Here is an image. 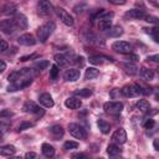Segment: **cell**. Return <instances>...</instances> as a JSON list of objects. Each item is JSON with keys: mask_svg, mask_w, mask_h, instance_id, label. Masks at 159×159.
<instances>
[{"mask_svg": "<svg viewBox=\"0 0 159 159\" xmlns=\"http://www.w3.org/2000/svg\"><path fill=\"white\" fill-rule=\"evenodd\" d=\"M55 29H56V25L53 21H47L42 26H40L37 30V37H39L40 42H46Z\"/></svg>", "mask_w": 159, "mask_h": 159, "instance_id": "1", "label": "cell"}, {"mask_svg": "<svg viewBox=\"0 0 159 159\" xmlns=\"http://www.w3.org/2000/svg\"><path fill=\"white\" fill-rule=\"evenodd\" d=\"M103 109H104L106 113H108L111 116H118L123 111V103L122 102H117V101L106 102L103 104Z\"/></svg>", "mask_w": 159, "mask_h": 159, "instance_id": "2", "label": "cell"}, {"mask_svg": "<svg viewBox=\"0 0 159 159\" xmlns=\"http://www.w3.org/2000/svg\"><path fill=\"white\" fill-rule=\"evenodd\" d=\"M22 109H24V112L30 113V114H34V116L37 117V118H40V117H42V116L45 114V111H43L41 107H39V106H37L35 102H32V101L25 102L24 106H22Z\"/></svg>", "mask_w": 159, "mask_h": 159, "instance_id": "3", "label": "cell"}, {"mask_svg": "<svg viewBox=\"0 0 159 159\" xmlns=\"http://www.w3.org/2000/svg\"><path fill=\"white\" fill-rule=\"evenodd\" d=\"M120 91H122V96H124V97H138L139 94L143 93L142 87L139 84H135V83L125 84Z\"/></svg>", "mask_w": 159, "mask_h": 159, "instance_id": "4", "label": "cell"}, {"mask_svg": "<svg viewBox=\"0 0 159 159\" xmlns=\"http://www.w3.org/2000/svg\"><path fill=\"white\" fill-rule=\"evenodd\" d=\"M68 132H70V134L72 137H75L77 139H84L87 137L86 129L82 125L77 124V123H70L68 124Z\"/></svg>", "mask_w": 159, "mask_h": 159, "instance_id": "5", "label": "cell"}, {"mask_svg": "<svg viewBox=\"0 0 159 159\" xmlns=\"http://www.w3.org/2000/svg\"><path fill=\"white\" fill-rule=\"evenodd\" d=\"M53 12V6L48 0H40L37 2V14L42 17L48 16Z\"/></svg>", "mask_w": 159, "mask_h": 159, "instance_id": "6", "label": "cell"}, {"mask_svg": "<svg viewBox=\"0 0 159 159\" xmlns=\"http://www.w3.org/2000/svg\"><path fill=\"white\" fill-rule=\"evenodd\" d=\"M31 82H32L31 78H29V77H22V78H20V80L15 81V82H11V83L7 86V91H9V92H15V91L22 89V88L30 86Z\"/></svg>", "mask_w": 159, "mask_h": 159, "instance_id": "7", "label": "cell"}, {"mask_svg": "<svg viewBox=\"0 0 159 159\" xmlns=\"http://www.w3.org/2000/svg\"><path fill=\"white\" fill-rule=\"evenodd\" d=\"M56 15L58 16V19L67 26H73L75 25V20L72 17V15H70V12H67L63 7H56L55 9Z\"/></svg>", "mask_w": 159, "mask_h": 159, "instance_id": "8", "label": "cell"}, {"mask_svg": "<svg viewBox=\"0 0 159 159\" xmlns=\"http://www.w3.org/2000/svg\"><path fill=\"white\" fill-rule=\"evenodd\" d=\"M16 29H17V26H16L14 19L12 20H10V19L0 20V31L1 32L6 34V35H10V34H14L16 31Z\"/></svg>", "mask_w": 159, "mask_h": 159, "instance_id": "9", "label": "cell"}, {"mask_svg": "<svg viewBox=\"0 0 159 159\" xmlns=\"http://www.w3.org/2000/svg\"><path fill=\"white\" fill-rule=\"evenodd\" d=\"M112 12H104L101 17H98V29L101 31H107L112 26Z\"/></svg>", "mask_w": 159, "mask_h": 159, "instance_id": "10", "label": "cell"}, {"mask_svg": "<svg viewBox=\"0 0 159 159\" xmlns=\"http://www.w3.org/2000/svg\"><path fill=\"white\" fill-rule=\"evenodd\" d=\"M112 48L119 53H128L132 51V45L127 41H116L112 43Z\"/></svg>", "mask_w": 159, "mask_h": 159, "instance_id": "11", "label": "cell"}, {"mask_svg": "<svg viewBox=\"0 0 159 159\" xmlns=\"http://www.w3.org/2000/svg\"><path fill=\"white\" fill-rule=\"evenodd\" d=\"M112 140L116 144H124L127 142V133L123 128L117 129L113 134H112Z\"/></svg>", "mask_w": 159, "mask_h": 159, "instance_id": "12", "label": "cell"}, {"mask_svg": "<svg viewBox=\"0 0 159 159\" xmlns=\"http://www.w3.org/2000/svg\"><path fill=\"white\" fill-rule=\"evenodd\" d=\"M29 75H30V68H20L19 71H15V72L10 73L7 80H9V82H15V81H17L22 77H27Z\"/></svg>", "mask_w": 159, "mask_h": 159, "instance_id": "13", "label": "cell"}, {"mask_svg": "<svg viewBox=\"0 0 159 159\" xmlns=\"http://www.w3.org/2000/svg\"><path fill=\"white\" fill-rule=\"evenodd\" d=\"M17 42L24 46H34L36 43V39L31 34H22L21 36H19Z\"/></svg>", "mask_w": 159, "mask_h": 159, "instance_id": "14", "label": "cell"}, {"mask_svg": "<svg viewBox=\"0 0 159 159\" xmlns=\"http://www.w3.org/2000/svg\"><path fill=\"white\" fill-rule=\"evenodd\" d=\"M63 78L66 82H75L80 78V71L77 68H70L63 73Z\"/></svg>", "mask_w": 159, "mask_h": 159, "instance_id": "15", "label": "cell"}, {"mask_svg": "<svg viewBox=\"0 0 159 159\" xmlns=\"http://www.w3.org/2000/svg\"><path fill=\"white\" fill-rule=\"evenodd\" d=\"M39 101L46 108H51L55 104V102H53V99H52V97H51L50 93H41L40 97H39Z\"/></svg>", "mask_w": 159, "mask_h": 159, "instance_id": "16", "label": "cell"}, {"mask_svg": "<svg viewBox=\"0 0 159 159\" xmlns=\"http://www.w3.org/2000/svg\"><path fill=\"white\" fill-rule=\"evenodd\" d=\"M65 106L70 109H78L82 106V101L78 99L77 97H68L65 101Z\"/></svg>", "mask_w": 159, "mask_h": 159, "instance_id": "17", "label": "cell"}, {"mask_svg": "<svg viewBox=\"0 0 159 159\" xmlns=\"http://www.w3.org/2000/svg\"><path fill=\"white\" fill-rule=\"evenodd\" d=\"M14 21H15V24L19 29H22V30L27 29V25H29L27 24V17L24 14H16L15 17H14Z\"/></svg>", "mask_w": 159, "mask_h": 159, "instance_id": "18", "label": "cell"}, {"mask_svg": "<svg viewBox=\"0 0 159 159\" xmlns=\"http://www.w3.org/2000/svg\"><path fill=\"white\" fill-rule=\"evenodd\" d=\"M120 66L123 67V70H124V72H125L127 75L134 76V75L138 73V67H137V65H134V63H132V62H129V61L125 62V63H122Z\"/></svg>", "mask_w": 159, "mask_h": 159, "instance_id": "19", "label": "cell"}, {"mask_svg": "<svg viewBox=\"0 0 159 159\" xmlns=\"http://www.w3.org/2000/svg\"><path fill=\"white\" fill-rule=\"evenodd\" d=\"M89 63L92 65H103L106 61H112V58L109 57H106L103 55H94V56H89Z\"/></svg>", "mask_w": 159, "mask_h": 159, "instance_id": "20", "label": "cell"}, {"mask_svg": "<svg viewBox=\"0 0 159 159\" xmlns=\"http://www.w3.org/2000/svg\"><path fill=\"white\" fill-rule=\"evenodd\" d=\"M124 16L125 17H129V19H143L145 16V14L140 9H132L129 11H127Z\"/></svg>", "mask_w": 159, "mask_h": 159, "instance_id": "21", "label": "cell"}, {"mask_svg": "<svg viewBox=\"0 0 159 159\" xmlns=\"http://www.w3.org/2000/svg\"><path fill=\"white\" fill-rule=\"evenodd\" d=\"M15 153H16V148L14 145L6 144V145L0 147V155L2 157H10V155H14Z\"/></svg>", "mask_w": 159, "mask_h": 159, "instance_id": "22", "label": "cell"}, {"mask_svg": "<svg viewBox=\"0 0 159 159\" xmlns=\"http://www.w3.org/2000/svg\"><path fill=\"white\" fill-rule=\"evenodd\" d=\"M139 76H140L143 80H145V81H152V80L154 78V72H153V70H150V68L142 67L140 71H139Z\"/></svg>", "mask_w": 159, "mask_h": 159, "instance_id": "23", "label": "cell"}, {"mask_svg": "<svg viewBox=\"0 0 159 159\" xmlns=\"http://www.w3.org/2000/svg\"><path fill=\"white\" fill-rule=\"evenodd\" d=\"M50 133L52 134V137H53V138L58 139V138H61V137L63 135V133H65V129L62 128V125L55 124V125H52V127L50 128Z\"/></svg>", "mask_w": 159, "mask_h": 159, "instance_id": "24", "label": "cell"}, {"mask_svg": "<svg viewBox=\"0 0 159 159\" xmlns=\"http://www.w3.org/2000/svg\"><path fill=\"white\" fill-rule=\"evenodd\" d=\"M107 35L111 36V37H119L120 35H123V29L119 26V25H116V26H111L107 31Z\"/></svg>", "mask_w": 159, "mask_h": 159, "instance_id": "25", "label": "cell"}, {"mask_svg": "<svg viewBox=\"0 0 159 159\" xmlns=\"http://www.w3.org/2000/svg\"><path fill=\"white\" fill-rule=\"evenodd\" d=\"M122 153V149L119 148V144H116V143H112L107 147V154L111 155V157H116V155H119Z\"/></svg>", "mask_w": 159, "mask_h": 159, "instance_id": "26", "label": "cell"}, {"mask_svg": "<svg viewBox=\"0 0 159 159\" xmlns=\"http://www.w3.org/2000/svg\"><path fill=\"white\" fill-rule=\"evenodd\" d=\"M53 58H55L56 65L60 66V67H66L68 65V58L65 55H62V53H56Z\"/></svg>", "mask_w": 159, "mask_h": 159, "instance_id": "27", "label": "cell"}, {"mask_svg": "<svg viewBox=\"0 0 159 159\" xmlns=\"http://www.w3.org/2000/svg\"><path fill=\"white\" fill-rule=\"evenodd\" d=\"M135 108H137L138 111H140V112L145 113V112H148V111H149L150 104H149V102H148L147 99H139V101L137 102V104H135Z\"/></svg>", "mask_w": 159, "mask_h": 159, "instance_id": "28", "label": "cell"}, {"mask_svg": "<svg viewBox=\"0 0 159 159\" xmlns=\"http://www.w3.org/2000/svg\"><path fill=\"white\" fill-rule=\"evenodd\" d=\"M41 150H42V154H43L45 157H47V158H51V157L55 155V149H53V147L50 145V144H47V143H43V144H42Z\"/></svg>", "mask_w": 159, "mask_h": 159, "instance_id": "29", "label": "cell"}, {"mask_svg": "<svg viewBox=\"0 0 159 159\" xmlns=\"http://www.w3.org/2000/svg\"><path fill=\"white\" fill-rule=\"evenodd\" d=\"M98 76H99V71L97 68H94V67H88L86 70V72H84V78L86 80H93V78H96Z\"/></svg>", "mask_w": 159, "mask_h": 159, "instance_id": "30", "label": "cell"}, {"mask_svg": "<svg viewBox=\"0 0 159 159\" xmlns=\"http://www.w3.org/2000/svg\"><path fill=\"white\" fill-rule=\"evenodd\" d=\"M97 125H98L99 130H101L103 134H107V133H109V130H111L109 123L106 122L104 119H98V120H97Z\"/></svg>", "mask_w": 159, "mask_h": 159, "instance_id": "31", "label": "cell"}, {"mask_svg": "<svg viewBox=\"0 0 159 159\" xmlns=\"http://www.w3.org/2000/svg\"><path fill=\"white\" fill-rule=\"evenodd\" d=\"M48 66H50V62H48V61H46V60H40V61H37V62L34 65V68H35L36 71H43V70H46Z\"/></svg>", "mask_w": 159, "mask_h": 159, "instance_id": "32", "label": "cell"}, {"mask_svg": "<svg viewBox=\"0 0 159 159\" xmlns=\"http://www.w3.org/2000/svg\"><path fill=\"white\" fill-rule=\"evenodd\" d=\"M144 30H145V32H147V34H149V35L153 37V40H154L155 42H159V36H158L159 29H158V27H153V29H144Z\"/></svg>", "mask_w": 159, "mask_h": 159, "instance_id": "33", "label": "cell"}, {"mask_svg": "<svg viewBox=\"0 0 159 159\" xmlns=\"http://www.w3.org/2000/svg\"><path fill=\"white\" fill-rule=\"evenodd\" d=\"M1 12L2 14H10V15H12V14L16 12V6L14 4H9V5H6V6H4L1 9Z\"/></svg>", "mask_w": 159, "mask_h": 159, "instance_id": "34", "label": "cell"}, {"mask_svg": "<svg viewBox=\"0 0 159 159\" xmlns=\"http://www.w3.org/2000/svg\"><path fill=\"white\" fill-rule=\"evenodd\" d=\"M75 96H80V97H89V96H92V91L88 89V88L77 89V91H75Z\"/></svg>", "mask_w": 159, "mask_h": 159, "instance_id": "35", "label": "cell"}, {"mask_svg": "<svg viewBox=\"0 0 159 159\" xmlns=\"http://www.w3.org/2000/svg\"><path fill=\"white\" fill-rule=\"evenodd\" d=\"M58 72H60L58 66L57 65H52L51 66V70H50V78L51 80H56L57 76H58Z\"/></svg>", "mask_w": 159, "mask_h": 159, "instance_id": "36", "label": "cell"}, {"mask_svg": "<svg viewBox=\"0 0 159 159\" xmlns=\"http://www.w3.org/2000/svg\"><path fill=\"white\" fill-rule=\"evenodd\" d=\"M31 127H34V123H31V122H22V123H20L17 125V130L19 132H22L25 129H30Z\"/></svg>", "mask_w": 159, "mask_h": 159, "instance_id": "37", "label": "cell"}, {"mask_svg": "<svg viewBox=\"0 0 159 159\" xmlns=\"http://www.w3.org/2000/svg\"><path fill=\"white\" fill-rule=\"evenodd\" d=\"M77 147H78V143H77V142H73V140H67V142H65V144H63V148H65L66 150L76 149Z\"/></svg>", "mask_w": 159, "mask_h": 159, "instance_id": "38", "label": "cell"}, {"mask_svg": "<svg viewBox=\"0 0 159 159\" xmlns=\"http://www.w3.org/2000/svg\"><path fill=\"white\" fill-rule=\"evenodd\" d=\"M143 125H144V128H145V129H153V128H154V125H155V120H154V119H152V118H148V119L143 123Z\"/></svg>", "mask_w": 159, "mask_h": 159, "instance_id": "39", "label": "cell"}, {"mask_svg": "<svg viewBox=\"0 0 159 159\" xmlns=\"http://www.w3.org/2000/svg\"><path fill=\"white\" fill-rule=\"evenodd\" d=\"M125 58H127L128 61L135 62V61H138V60H139V56H138V55H134V53H130V52H128V53H125Z\"/></svg>", "mask_w": 159, "mask_h": 159, "instance_id": "40", "label": "cell"}, {"mask_svg": "<svg viewBox=\"0 0 159 159\" xmlns=\"http://www.w3.org/2000/svg\"><path fill=\"white\" fill-rule=\"evenodd\" d=\"M143 19H145L147 22H152V24H158V21H159L157 16H152V15H148V16L145 15Z\"/></svg>", "mask_w": 159, "mask_h": 159, "instance_id": "41", "label": "cell"}, {"mask_svg": "<svg viewBox=\"0 0 159 159\" xmlns=\"http://www.w3.org/2000/svg\"><path fill=\"white\" fill-rule=\"evenodd\" d=\"M111 97L112 98H117V97H119V96H122V91L119 89V88H114V89H112L111 91Z\"/></svg>", "mask_w": 159, "mask_h": 159, "instance_id": "42", "label": "cell"}, {"mask_svg": "<svg viewBox=\"0 0 159 159\" xmlns=\"http://www.w3.org/2000/svg\"><path fill=\"white\" fill-rule=\"evenodd\" d=\"M11 116H14V113L10 109H2V111H0V117H11Z\"/></svg>", "mask_w": 159, "mask_h": 159, "instance_id": "43", "label": "cell"}, {"mask_svg": "<svg viewBox=\"0 0 159 159\" xmlns=\"http://www.w3.org/2000/svg\"><path fill=\"white\" fill-rule=\"evenodd\" d=\"M35 57H37V55H36V53H31V55H26V56H22V57H20V61L25 62V61H29V60H31V58H35Z\"/></svg>", "mask_w": 159, "mask_h": 159, "instance_id": "44", "label": "cell"}, {"mask_svg": "<svg viewBox=\"0 0 159 159\" xmlns=\"http://www.w3.org/2000/svg\"><path fill=\"white\" fill-rule=\"evenodd\" d=\"M107 1L113 5H124L127 2V0H107Z\"/></svg>", "mask_w": 159, "mask_h": 159, "instance_id": "45", "label": "cell"}, {"mask_svg": "<svg viewBox=\"0 0 159 159\" xmlns=\"http://www.w3.org/2000/svg\"><path fill=\"white\" fill-rule=\"evenodd\" d=\"M147 61H152V62H158L159 61V56L158 55H153V56H148L147 57Z\"/></svg>", "mask_w": 159, "mask_h": 159, "instance_id": "46", "label": "cell"}, {"mask_svg": "<svg viewBox=\"0 0 159 159\" xmlns=\"http://www.w3.org/2000/svg\"><path fill=\"white\" fill-rule=\"evenodd\" d=\"M6 48H7V42L5 40L0 39V51H5Z\"/></svg>", "mask_w": 159, "mask_h": 159, "instance_id": "47", "label": "cell"}, {"mask_svg": "<svg viewBox=\"0 0 159 159\" xmlns=\"http://www.w3.org/2000/svg\"><path fill=\"white\" fill-rule=\"evenodd\" d=\"M72 62H75V63H77L78 66H83V57L82 56H80V57H76V60H73Z\"/></svg>", "mask_w": 159, "mask_h": 159, "instance_id": "48", "label": "cell"}, {"mask_svg": "<svg viewBox=\"0 0 159 159\" xmlns=\"http://www.w3.org/2000/svg\"><path fill=\"white\" fill-rule=\"evenodd\" d=\"M5 70H6V63H5L2 60H0V73L4 72Z\"/></svg>", "mask_w": 159, "mask_h": 159, "instance_id": "49", "label": "cell"}, {"mask_svg": "<svg viewBox=\"0 0 159 159\" xmlns=\"http://www.w3.org/2000/svg\"><path fill=\"white\" fill-rule=\"evenodd\" d=\"M36 157H37V154H36V153H32V152L25 154V158H27V159H30V158H36Z\"/></svg>", "mask_w": 159, "mask_h": 159, "instance_id": "50", "label": "cell"}, {"mask_svg": "<svg viewBox=\"0 0 159 159\" xmlns=\"http://www.w3.org/2000/svg\"><path fill=\"white\" fill-rule=\"evenodd\" d=\"M72 157H73V158H86L87 155H86V154H83V153H78V154H73Z\"/></svg>", "mask_w": 159, "mask_h": 159, "instance_id": "51", "label": "cell"}, {"mask_svg": "<svg viewBox=\"0 0 159 159\" xmlns=\"http://www.w3.org/2000/svg\"><path fill=\"white\" fill-rule=\"evenodd\" d=\"M153 145H154V149H155V150H159V144H158V139H154V143H153Z\"/></svg>", "mask_w": 159, "mask_h": 159, "instance_id": "52", "label": "cell"}, {"mask_svg": "<svg viewBox=\"0 0 159 159\" xmlns=\"http://www.w3.org/2000/svg\"><path fill=\"white\" fill-rule=\"evenodd\" d=\"M149 1H150V2H152L154 6H158V1H157V0H149Z\"/></svg>", "mask_w": 159, "mask_h": 159, "instance_id": "53", "label": "cell"}, {"mask_svg": "<svg viewBox=\"0 0 159 159\" xmlns=\"http://www.w3.org/2000/svg\"><path fill=\"white\" fill-rule=\"evenodd\" d=\"M1 138H2V133H1V130H0V140H1Z\"/></svg>", "mask_w": 159, "mask_h": 159, "instance_id": "54", "label": "cell"}]
</instances>
